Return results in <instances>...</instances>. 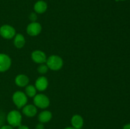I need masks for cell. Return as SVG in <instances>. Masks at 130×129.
Here are the masks:
<instances>
[{
	"instance_id": "6da1fadb",
	"label": "cell",
	"mask_w": 130,
	"mask_h": 129,
	"mask_svg": "<svg viewBox=\"0 0 130 129\" xmlns=\"http://www.w3.org/2000/svg\"><path fill=\"white\" fill-rule=\"evenodd\" d=\"M63 59L57 55H52L46 59V64L48 68L52 70L57 71L62 68L63 66Z\"/></svg>"
},
{
	"instance_id": "7a4b0ae2",
	"label": "cell",
	"mask_w": 130,
	"mask_h": 129,
	"mask_svg": "<svg viewBox=\"0 0 130 129\" xmlns=\"http://www.w3.org/2000/svg\"><path fill=\"white\" fill-rule=\"evenodd\" d=\"M7 121L10 126L13 127L19 126L21 125L22 122V115L19 111L12 110L7 115Z\"/></svg>"
},
{
	"instance_id": "3957f363",
	"label": "cell",
	"mask_w": 130,
	"mask_h": 129,
	"mask_svg": "<svg viewBox=\"0 0 130 129\" xmlns=\"http://www.w3.org/2000/svg\"><path fill=\"white\" fill-rule=\"evenodd\" d=\"M13 101L17 108L20 109L25 106L27 102V97L26 94L21 91H17L13 95Z\"/></svg>"
},
{
	"instance_id": "277c9868",
	"label": "cell",
	"mask_w": 130,
	"mask_h": 129,
	"mask_svg": "<svg viewBox=\"0 0 130 129\" xmlns=\"http://www.w3.org/2000/svg\"><path fill=\"white\" fill-rule=\"evenodd\" d=\"M34 105L41 109H45L50 105V99L46 95L39 94L34 97Z\"/></svg>"
},
{
	"instance_id": "5b68a950",
	"label": "cell",
	"mask_w": 130,
	"mask_h": 129,
	"mask_svg": "<svg viewBox=\"0 0 130 129\" xmlns=\"http://www.w3.org/2000/svg\"><path fill=\"white\" fill-rule=\"evenodd\" d=\"M0 35L6 39H11L15 36L16 32L13 27L9 25H4L0 27Z\"/></svg>"
},
{
	"instance_id": "8992f818",
	"label": "cell",
	"mask_w": 130,
	"mask_h": 129,
	"mask_svg": "<svg viewBox=\"0 0 130 129\" xmlns=\"http://www.w3.org/2000/svg\"><path fill=\"white\" fill-rule=\"evenodd\" d=\"M41 25L39 23L34 22L29 24L27 27V32L29 35L31 36H36L40 34L41 31Z\"/></svg>"
},
{
	"instance_id": "52a82bcc",
	"label": "cell",
	"mask_w": 130,
	"mask_h": 129,
	"mask_svg": "<svg viewBox=\"0 0 130 129\" xmlns=\"http://www.w3.org/2000/svg\"><path fill=\"white\" fill-rule=\"evenodd\" d=\"M11 64L10 57L5 54H0V72L7 71Z\"/></svg>"
},
{
	"instance_id": "ba28073f",
	"label": "cell",
	"mask_w": 130,
	"mask_h": 129,
	"mask_svg": "<svg viewBox=\"0 0 130 129\" xmlns=\"http://www.w3.org/2000/svg\"><path fill=\"white\" fill-rule=\"evenodd\" d=\"M32 59L35 63L42 64L46 61V56L44 52L39 50H36L32 53Z\"/></svg>"
},
{
	"instance_id": "9c48e42d",
	"label": "cell",
	"mask_w": 130,
	"mask_h": 129,
	"mask_svg": "<svg viewBox=\"0 0 130 129\" xmlns=\"http://www.w3.org/2000/svg\"><path fill=\"white\" fill-rule=\"evenodd\" d=\"M48 85V81L46 77L42 76L39 77L36 80L35 83V87L37 90L39 91H45Z\"/></svg>"
},
{
	"instance_id": "30bf717a",
	"label": "cell",
	"mask_w": 130,
	"mask_h": 129,
	"mask_svg": "<svg viewBox=\"0 0 130 129\" xmlns=\"http://www.w3.org/2000/svg\"><path fill=\"white\" fill-rule=\"evenodd\" d=\"M38 110L36 106L33 104H27L24 106L22 113L27 117H33L36 115Z\"/></svg>"
},
{
	"instance_id": "8fae6325",
	"label": "cell",
	"mask_w": 130,
	"mask_h": 129,
	"mask_svg": "<svg viewBox=\"0 0 130 129\" xmlns=\"http://www.w3.org/2000/svg\"><path fill=\"white\" fill-rule=\"evenodd\" d=\"M71 124L76 129H81L84 125L83 118L79 115H74L71 118Z\"/></svg>"
},
{
	"instance_id": "7c38bea8",
	"label": "cell",
	"mask_w": 130,
	"mask_h": 129,
	"mask_svg": "<svg viewBox=\"0 0 130 129\" xmlns=\"http://www.w3.org/2000/svg\"><path fill=\"white\" fill-rule=\"evenodd\" d=\"M15 82L17 85L23 87L27 85L29 82V79L27 76H26L25 75L20 74L17 76Z\"/></svg>"
},
{
	"instance_id": "4fadbf2b",
	"label": "cell",
	"mask_w": 130,
	"mask_h": 129,
	"mask_svg": "<svg viewBox=\"0 0 130 129\" xmlns=\"http://www.w3.org/2000/svg\"><path fill=\"white\" fill-rule=\"evenodd\" d=\"M52 118V114L49 111H41L38 115V120L42 123H45L51 120Z\"/></svg>"
},
{
	"instance_id": "5bb4252c",
	"label": "cell",
	"mask_w": 130,
	"mask_h": 129,
	"mask_svg": "<svg viewBox=\"0 0 130 129\" xmlns=\"http://www.w3.org/2000/svg\"><path fill=\"white\" fill-rule=\"evenodd\" d=\"M47 4L44 1H38L35 3L34 6V11L37 13L41 14L45 12L47 10Z\"/></svg>"
},
{
	"instance_id": "9a60e30c",
	"label": "cell",
	"mask_w": 130,
	"mask_h": 129,
	"mask_svg": "<svg viewBox=\"0 0 130 129\" xmlns=\"http://www.w3.org/2000/svg\"><path fill=\"white\" fill-rule=\"evenodd\" d=\"M25 44V40L24 35L21 34H17L14 38V45L17 48H22Z\"/></svg>"
},
{
	"instance_id": "2e32d148",
	"label": "cell",
	"mask_w": 130,
	"mask_h": 129,
	"mask_svg": "<svg viewBox=\"0 0 130 129\" xmlns=\"http://www.w3.org/2000/svg\"><path fill=\"white\" fill-rule=\"evenodd\" d=\"M25 93L27 96L29 97H34L36 94V89L32 85H27L25 88Z\"/></svg>"
},
{
	"instance_id": "e0dca14e",
	"label": "cell",
	"mask_w": 130,
	"mask_h": 129,
	"mask_svg": "<svg viewBox=\"0 0 130 129\" xmlns=\"http://www.w3.org/2000/svg\"><path fill=\"white\" fill-rule=\"evenodd\" d=\"M48 66H47V64H44V63L41 64L38 68V72H39V73H41V74H44V73H46L48 72Z\"/></svg>"
},
{
	"instance_id": "ac0fdd59",
	"label": "cell",
	"mask_w": 130,
	"mask_h": 129,
	"mask_svg": "<svg viewBox=\"0 0 130 129\" xmlns=\"http://www.w3.org/2000/svg\"><path fill=\"white\" fill-rule=\"evenodd\" d=\"M29 18L31 20L32 22H36L37 20L38 16H37V15L35 13H31L30 15H29Z\"/></svg>"
},
{
	"instance_id": "d6986e66",
	"label": "cell",
	"mask_w": 130,
	"mask_h": 129,
	"mask_svg": "<svg viewBox=\"0 0 130 129\" xmlns=\"http://www.w3.org/2000/svg\"><path fill=\"white\" fill-rule=\"evenodd\" d=\"M36 129H44V126L42 123H40L36 126Z\"/></svg>"
},
{
	"instance_id": "ffe728a7",
	"label": "cell",
	"mask_w": 130,
	"mask_h": 129,
	"mask_svg": "<svg viewBox=\"0 0 130 129\" xmlns=\"http://www.w3.org/2000/svg\"><path fill=\"white\" fill-rule=\"evenodd\" d=\"M0 129H13V126L9 125H3V126H1Z\"/></svg>"
},
{
	"instance_id": "44dd1931",
	"label": "cell",
	"mask_w": 130,
	"mask_h": 129,
	"mask_svg": "<svg viewBox=\"0 0 130 129\" xmlns=\"http://www.w3.org/2000/svg\"><path fill=\"white\" fill-rule=\"evenodd\" d=\"M18 129H29V128L27 126H26V125H20V126H19Z\"/></svg>"
},
{
	"instance_id": "7402d4cb",
	"label": "cell",
	"mask_w": 130,
	"mask_h": 129,
	"mask_svg": "<svg viewBox=\"0 0 130 129\" xmlns=\"http://www.w3.org/2000/svg\"><path fill=\"white\" fill-rule=\"evenodd\" d=\"M123 129H130V124H126L124 125Z\"/></svg>"
},
{
	"instance_id": "603a6c76",
	"label": "cell",
	"mask_w": 130,
	"mask_h": 129,
	"mask_svg": "<svg viewBox=\"0 0 130 129\" xmlns=\"http://www.w3.org/2000/svg\"><path fill=\"white\" fill-rule=\"evenodd\" d=\"M64 129H76L75 128H74V127H67V128H64Z\"/></svg>"
},
{
	"instance_id": "cb8c5ba5",
	"label": "cell",
	"mask_w": 130,
	"mask_h": 129,
	"mask_svg": "<svg viewBox=\"0 0 130 129\" xmlns=\"http://www.w3.org/2000/svg\"><path fill=\"white\" fill-rule=\"evenodd\" d=\"M0 128H1V123H0Z\"/></svg>"
}]
</instances>
